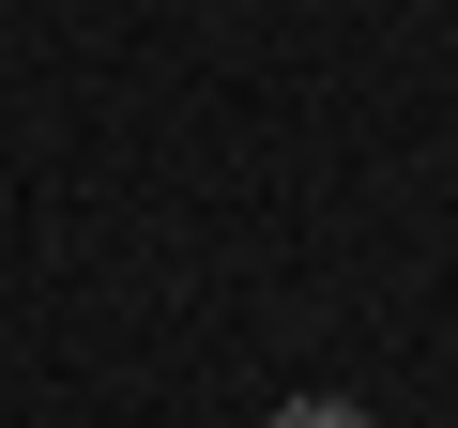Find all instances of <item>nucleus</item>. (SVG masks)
<instances>
[{"label":"nucleus","instance_id":"nucleus-1","mask_svg":"<svg viewBox=\"0 0 458 428\" xmlns=\"http://www.w3.org/2000/svg\"><path fill=\"white\" fill-rule=\"evenodd\" d=\"M276 428H367V413H352V398H291Z\"/></svg>","mask_w":458,"mask_h":428}]
</instances>
